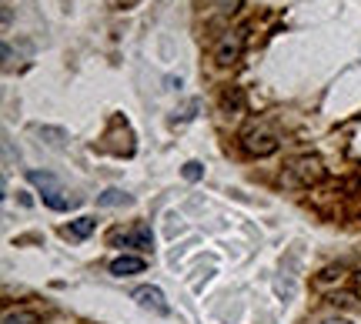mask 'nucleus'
<instances>
[{
    "instance_id": "14",
    "label": "nucleus",
    "mask_w": 361,
    "mask_h": 324,
    "mask_svg": "<svg viewBox=\"0 0 361 324\" xmlns=\"http://www.w3.org/2000/svg\"><path fill=\"white\" fill-rule=\"evenodd\" d=\"M358 278H361V274H358Z\"/></svg>"
},
{
    "instance_id": "12",
    "label": "nucleus",
    "mask_w": 361,
    "mask_h": 324,
    "mask_svg": "<svg viewBox=\"0 0 361 324\" xmlns=\"http://www.w3.org/2000/svg\"><path fill=\"white\" fill-rule=\"evenodd\" d=\"M201 174H204V168H201L197 161H188V164H184V177H188V181H197Z\"/></svg>"
},
{
    "instance_id": "10",
    "label": "nucleus",
    "mask_w": 361,
    "mask_h": 324,
    "mask_svg": "<svg viewBox=\"0 0 361 324\" xmlns=\"http://www.w3.org/2000/svg\"><path fill=\"white\" fill-rule=\"evenodd\" d=\"M34 134H37L44 144L57 147V151H61V147L67 144V130H61V127H34Z\"/></svg>"
},
{
    "instance_id": "4",
    "label": "nucleus",
    "mask_w": 361,
    "mask_h": 324,
    "mask_svg": "<svg viewBox=\"0 0 361 324\" xmlns=\"http://www.w3.org/2000/svg\"><path fill=\"white\" fill-rule=\"evenodd\" d=\"M241 51H245V30H231V34L221 37L218 51H214V61H218L221 67H228L241 57Z\"/></svg>"
},
{
    "instance_id": "8",
    "label": "nucleus",
    "mask_w": 361,
    "mask_h": 324,
    "mask_svg": "<svg viewBox=\"0 0 361 324\" xmlns=\"http://www.w3.org/2000/svg\"><path fill=\"white\" fill-rule=\"evenodd\" d=\"M128 204H130V194L121 191V187H111V191L97 194V208H128Z\"/></svg>"
},
{
    "instance_id": "9",
    "label": "nucleus",
    "mask_w": 361,
    "mask_h": 324,
    "mask_svg": "<svg viewBox=\"0 0 361 324\" xmlns=\"http://www.w3.org/2000/svg\"><path fill=\"white\" fill-rule=\"evenodd\" d=\"M97 228V220L94 218H78V220H71L64 228L67 237H74V241H84V237H90V231Z\"/></svg>"
},
{
    "instance_id": "1",
    "label": "nucleus",
    "mask_w": 361,
    "mask_h": 324,
    "mask_svg": "<svg viewBox=\"0 0 361 324\" xmlns=\"http://www.w3.org/2000/svg\"><path fill=\"white\" fill-rule=\"evenodd\" d=\"M27 181L37 184V187H40V201H44L51 211H71L74 204H78V197L67 194L64 187L57 184V177H54V174H47V170H30V174H27Z\"/></svg>"
},
{
    "instance_id": "13",
    "label": "nucleus",
    "mask_w": 361,
    "mask_h": 324,
    "mask_svg": "<svg viewBox=\"0 0 361 324\" xmlns=\"http://www.w3.org/2000/svg\"><path fill=\"white\" fill-rule=\"evenodd\" d=\"M322 324H355L351 318H341V314H335V318H324Z\"/></svg>"
},
{
    "instance_id": "11",
    "label": "nucleus",
    "mask_w": 361,
    "mask_h": 324,
    "mask_svg": "<svg viewBox=\"0 0 361 324\" xmlns=\"http://www.w3.org/2000/svg\"><path fill=\"white\" fill-rule=\"evenodd\" d=\"M4 324H37V314H30V311H7V314H4Z\"/></svg>"
},
{
    "instance_id": "3",
    "label": "nucleus",
    "mask_w": 361,
    "mask_h": 324,
    "mask_svg": "<svg viewBox=\"0 0 361 324\" xmlns=\"http://www.w3.org/2000/svg\"><path fill=\"white\" fill-rule=\"evenodd\" d=\"M245 151L247 154H255V157H271L274 151H278V137L264 127H251L245 134Z\"/></svg>"
},
{
    "instance_id": "2",
    "label": "nucleus",
    "mask_w": 361,
    "mask_h": 324,
    "mask_svg": "<svg viewBox=\"0 0 361 324\" xmlns=\"http://www.w3.org/2000/svg\"><path fill=\"white\" fill-rule=\"evenodd\" d=\"M322 177H324L322 161H318V157H311V154H301V157H295V161L284 168L281 184L284 187H311V184H318Z\"/></svg>"
},
{
    "instance_id": "6",
    "label": "nucleus",
    "mask_w": 361,
    "mask_h": 324,
    "mask_svg": "<svg viewBox=\"0 0 361 324\" xmlns=\"http://www.w3.org/2000/svg\"><path fill=\"white\" fill-rule=\"evenodd\" d=\"M117 244L121 247H137V251H151V247H154V234H151L147 224H137L134 231L117 234Z\"/></svg>"
},
{
    "instance_id": "7",
    "label": "nucleus",
    "mask_w": 361,
    "mask_h": 324,
    "mask_svg": "<svg viewBox=\"0 0 361 324\" xmlns=\"http://www.w3.org/2000/svg\"><path fill=\"white\" fill-rule=\"evenodd\" d=\"M147 268L144 258H134V254H121V258L111 261V274L114 278H130V274H141Z\"/></svg>"
},
{
    "instance_id": "5",
    "label": "nucleus",
    "mask_w": 361,
    "mask_h": 324,
    "mask_svg": "<svg viewBox=\"0 0 361 324\" xmlns=\"http://www.w3.org/2000/svg\"><path fill=\"white\" fill-rule=\"evenodd\" d=\"M130 298L141 304L144 311H154V314H168L171 308H168V298H164V291L161 287H154V285H144V287H134V294Z\"/></svg>"
}]
</instances>
